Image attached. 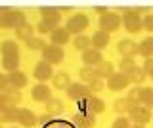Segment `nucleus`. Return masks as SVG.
Listing matches in <instances>:
<instances>
[{
	"instance_id": "obj_33",
	"label": "nucleus",
	"mask_w": 153,
	"mask_h": 128,
	"mask_svg": "<svg viewBox=\"0 0 153 128\" xmlns=\"http://www.w3.org/2000/svg\"><path fill=\"white\" fill-rule=\"evenodd\" d=\"M25 46L29 50H35V52H42L46 48V42L44 38H36V36H31L29 40H25Z\"/></svg>"
},
{
	"instance_id": "obj_9",
	"label": "nucleus",
	"mask_w": 153,
	"mask_h": 128,
	"mask_svg": "<svg viewBox=\"0 0 153 128\" xmlns=\"http://www.w3.org/2000/svg\"><path fill=\"white\" fill-rule=\"evenodd\" d=\"M42 59L54 67V65H59L61 61L65 59V52H63V48H59V46L48 44L46 48L42 50Z\"/></svg>"
},
{
	"instance_id": "obj_36",
	"label": "nucleus",
	"mask_w": 153,
	"mask_h": 128,
	"mask_svg": "<svg viewBox=\"0 0 153 128\" xmlns=\"http://www.w3.org/2000/svg\"><path fill=\"white\" fill-rule=\"evenodd\" d=\"M16 36H17L19 40H23V42H25V40H29V38L33 36V27L29 25V23H25L23 27H19V29L16 31Z\"/></svg>"
},
{
	"instance_id": "obj_2",
	"label": "nucleus",
	"mask_w": 153,
	"mask_h": 128,
	"mask_svg": "<svg viewBox=\"0 0 153 128\" xmlns=\"http://www.w3.org/2000/svg\"><path fill=\"white\" fill-rule=\"evenodd\" d=\"M40 16H42V19L38 23L36 31L40 33V35H52V33L59 27L61 10L59 8H52V6H44V8H40Z\"/></svg>"
},
{
	"instance_id": "obj_18",
	"label": "nucleus",
	"mask_w": 153,
	"mask_h": 128,
	"mask_svg": "<svg viewBox=\"0 0 153 128\" xmlns=\"http://www.w3.org/2000/svg\"><path fill=\"white\" fill-rule=\"evenodd\" d=\"M102 61H103V58H102V52L100 50L88 48V50L82 52V63L86 65V67H98Z\"/></svg>"
},
{
	"instance_id": "obj_40",
	"label": "nucleus",
	"mask_w": 153,
	"mask_h": 128,
	"mask_svg": "<svg viewBox=\"0 0 153 128\" xmlns=\"http://www.w3.org/2000/svg\"><path fill=\"white\" fill-rule=\"evenodd\" d=\"M142 69L146 71V75H147V77H153V58H149V59H146V61H143Z\"/></svg>"
},
{
	"instance_id": "obj_37",
	"label": "nucleus",
	"mask_w": 153,
	"mask_h": 128,
	"mask_svg": "<svg viewBox=\"0 0 153 128\" xmlns=\"http://www.w3.org/2000/svg\"><path fill=\"white\" fill-rule=\"evenodd\" d=\"M86 86H88V90H90V94H94V96H96V94H100V92H102V90L105 88V84H103V80H94V82H90V84H86Z\"/></svg>"
},
{
	"instance_id": "obj_4",
	"label": "nucleus",
	"mask_w": 153,
	"mask_h": 128,
	"mask_svg": "<svg viewBox=\"0 0 153 128\" xmlns=\"http://www.w3.org/2000/svg\"><path fill=\"white\" fill-rule=\"evenodd\" d=\"M121 13H123V27L126 33L136 35V33H140L143 29L142 17L134 12V8H121Z\"/></svg>"
},
{
	"instance_id": "obj_24",
	"label": "nucleus",
	"mask_w": 153,
	"mask_h": 128,
	"mask_svg": "<svg viewBox=\"0 0 153 128\" xmlns=\"http://www.w3.org/2000/svg\"><path fill=\"white\" fill-rule=\"evenodd\" d=\"M17 109L19 107H2L0 109V124H6V122H16L17 121Z\"/></svg>"
},
{
	"instance_id": "obj_29",
	"label": "nucleus",
	"mask_w": 153,
	"mask_h": 128,
	"mask_svg": "<svg viewBox=\"0 0 153 128\" xmlns=\"http://www.w3.org/2000/svg\"><path fill=\"white\" fill-rule=\"evenodd\" d=\"M138 65H136V61L130 59V58H121V61H119V73H123V75H130L134 69H136Z\"/></svg>"
},
{
	"instance_id": "obj_19",
	"label": "nucleus",
	"mask_w": 153,
	"mask_h": 128,
	"mask_svg": "<svg viewBox=\"0 0 153 128\" xmlns=\"http://www.w3.org/2000/svg\"><path fill=\"white\" fill-rule=\"evenodd\" d=\"M69 40H71V35L67 33L65 27H57V29L50 35V44L59 46V48H63V46H65Z\"/></svg>"
},
{
	"instance_id": "obj_23",
	"label": "nucleus",
	"mask_w": 153,
	"mask_h": 128,
	"mask_svg": "<svg viewBox=\"0 0 153 128\" xmlns=\"http://www.w3.org/2000/svg\"><path fill=\"white\" fill-rule=\"evenodd\" d=\"M130 109H132V105H130V101L126 99V96H124V98H117V99H115V103H113V111L117 113L119 117L128 115V113H130Z\"/></svg>"
},
{
	"instance_id": "obj_14",
	"label": "nucleus",
	"mask_w": 153,
	"mask_h": 128,
	"mask_svg": "<svg viewBox=\"0 0 153 128\" xmlns=\"http://www.w3.org/2000/svg\"><path fill=\"white\" fill-rule=\"evenodd\" d=\"M65 92H67V98L73 99V101H76V103H79L80 99H84V98L90 96L88 86H86V84H79V82H73L69 88L65 90Z\"/></svg>"
},
{
	"instance_id": "obj_8",
	"label": "nucleus",
	"mask_w": 153,
	"mask_h": 128,
	"mask_svg": "<svg viewBox=\"0 0 153 128\" xmlns=\"http://www.w3.org/2000/svg\"><path fill=\"white\" fill-rule=\"evenodd\" d=\"M128 121L134 122V124H140V126H146V124H149L151 122V109H147V107H143V105H138V107H132L130 109V113H128Z\"/></svg>"
},
{
	"instance_id": "obj_5",
	"label": "nucleus",
	"mask_w": 153,
	"mask_h": 128,
	"mask_svg": "<svg viewBox=\"0 0 153 128\" xmlns=\"http://www.w3.org/2000/svg\"><path fill=\"white\" fill-rule=\"evenodd\" d=\"M90 25V17L86 16V13H73V16L69 17V19L65 21V29L69 35H84V31L88 29Z\"/></svg>"
},
{
	"instance_id": "obj_20",
	"label": "nucleus",
	"mask_w": 153,
	"mask_h": 128,
	"mask_svg": "<svg viewBox=\"0 0 153 128\" xmlns=\"http://www.w3.org/2000/svg\"><path fill=\"white\" fill-rule=\"evenodd\" d=\"M90 40H92V48L94 50H100V52H102L103 48H107V44H109V35L98 29L92 36H90Z\"/></svg>"
},
{
	"instance_id": "obj_16",
	"label": "nucleus",
	"mask_w": 153,
	"mask_h": 128,
	"mask_svg": "<svg viewBox=\"0 0 153 128\" xmlns=\"http://www.w3.org/2000/svg\"><path fill=\"white\" fill-rule=\"evenodd\" d=\"M31 98L35 99V101H38V103H46L48 99L52 98V90H50V86H48V84H44V82L35 84V86H33V90H31Z\"/></svg>"
},
{
	"instance_id": "obj_30",
	"label": "nucleus",
	"mask_w": 153,
	"mask_h": 128,
	"mask_svg": "<svg viewBox=\"0 0 153 128\" xmlns=\"http://www.w3.org/2000/svg\"><path fill=\"white\" fill-rule=\"evenodd\" d=\"M73 46H75V50L84 52V50L92 48V40H90V36H86V35H79V36L73 38Z\"/></svg>"
},
{
	"instance_id": "obj_27",
	"label": "nucleus",
	"mask_w": 153,
	"mask_h": 128,
	"mask_svg": "<svg viewBox=\"0 0 153 128\" xmlns=\"http://www.w3.org/2000/svg\"><path fill=\"white\" fill-rule=\"evenodd\" d=\"M142 92H143V86H134V88H130V92L126 94V99L130 101L132 107L142 105Z\"/></svg>"
},
{
	"instance_id": "obj_35",
	"label": "nucleus",
	"mask_w": 153,
	"mask_h": 128,
	"mask_svg": "<svg viewBox=\"0 0 153 128\" xmlns=\"http://www.w3.org/2000/svg\"><path fill=\"white\" fill-rule=\"evenodd\" d=\"M42 128H76L71 121H63V118H52L50 122H48L46 126Z\"/></svg>"
},
{
	"instance_id": "obj_12",
	"label": "nucleus",
	"mask_w": 153,
	"mask_h": 128,
	"mask_svg": "<svg viewBox=\"0 0 153 128\" xmlns=\"http://www.w3.org/2000/svg\"><path fill=\"white\" fill-rule=\"evenodd\" d=\"M73 124L76 128H94L96 126V115H92V113L88 111H76L73 115Z\"/></svg>"
},
{
	"instance_id": "obj_47",
	"label": "nucleus",
	"mask_w": 153,
	"mask_h": 128,
	"mask_svg": "<svg viewBox=\"0 0 153 128\" xmlns=\"http://www.w3.org/2000/svg\"><path fill=\"white\" fill-rule=\"evenodd\" d=\"M10 128H17V126H10Z\"/></svg>"
},
{
	"instance_id": "obj_15",
	"label": "nucleus",
	"mask_w": 153,
	"mask_h": 128,
	"mask_svg": "<svg viewBox=\"0 0 153 128\" xmlns=\"http://www.w3.org/2000/svg\"><path fill=\"white\" fill-rule=\"evenodd\" d=\"M128 84H130V80L123 73H115L113 77L107 78V88L111 90V92H121V90L128 88Z\"/></svg>"
},
{
	"instance_id": "obj_39",
	"label": "nucleus",
	"mask_w": 153,
	"mask_h": 128,
	"mask_svg": "<svg viewBox=\"0 0 153 128\" xmlns=\"http://www.w3.org/2000/svg\"><path fill=\"white\" fill-rule=\"evenodd\" d=\"M142 23H143V29L153 33V13H147V16L142 17Z\"/></svg>"
},
{
	"instance_id": "obj_13",
	"label": "nucleus",
	"mask_w": 153,
	"mask_h": 128,
	"mask_svg": "<svg viewBox=\"0 0 153 128\" xmlns=\"http://www.w3.org/2000/svg\"><path fill=\"white\" fill-rule=\"evenodd\" d=\"M36 115L31 111V109H27V107H19L17 109V124L19 126H23V128H33V126H36Z\"/></svg>"
},
{
	"instance_id": "obj_17",
	"label": "nucleus",
	"mask_w": 153,
	"mask_h": 128,
	"mask_svg": "<svg viewBox=\"0 0 153 128\" xmlns=\"http://www.w3.org/2000/svg\"><path fill=\"white\" fill-rule=\"evenodd\" d=\"M117 52L121 54V58H130L134 59V55H138V44L130 38H124L117 44Z\"/></svg>"
},
{
	"instance_id": "obj_25",
	"label": "nucleus",
	"mask_w": 153,
	"mask_h": 128,
	"mask_svg": "<svg viewBox=\"0 0 153 128\" xmlns=\"http://www.w3.org/2000/svg\"><path fill=\"white\" fill-rule=\"evenodd\" d=\"M52 84H54L57 90H67L73 82H71L69 73H56L54 78H52Z\"/></svg>"
},
{
	"instance_id": "obj_48",
	"label": "nucleus",
	"mask_w": 153,
	"mask_h": 128,
	"mask_svg": "<svg viewBox=\"0 0 153 128\" xmlns=\"http://www.w3.org/2000/svg\"><path fill=\"white\" fill-rule=\"evenodd\" d=\"M151 78H153V77H151Z\"/></svg>"
},
{
	"instance_id": "obj_22",
	"label": "nucleus",
	"mask_w": 153,
	"mask_h": 128,
	"mask_svg": "<svg viewBox=\"0 0 153 128\" xmlns=\"http://www.w3.org/2000/svg\"><path fill=\"white\" fill-rule=\"evenodd\" d=\"M138 55H142L143 59L153 58V36H147L138 44Z\"/></svg>"
},
{
	"instance_id": "obj_7",
	"label": "nucleus",
	"mask_w": 153,
	"mask_h": 128,
	"mask_svg": "<svg viewBox=\"0 0 153 128\" xmlns=\"http://www.w3.org/2000/svg\"><path fill=\"white\" fill-rule=\"evenodd\" d=\"M76 105H79V111H88V113H92V115H100V113L105 111V101L102 98L94 96V94H90L88 98L80 99Z\"/></svg>"
},
{
	"instance_id": "obj_46",
	"label": "nucleus",
	"mask_w": 153,
	"mask_h": 128,
	"mask_svg": "<svg viewBox=\"0 0 153 128\" xmlns=\"http://www.w3.org/2000/svg\"><path fill=\"white\" fill-rule=\"evenodd\" d=\"M0 128H4V124H0Z\"/></svg>"
},
{
	"instance_id": "obj_26",
	"label": "nucleus",
	"mask_w": 153,
	"mask_h": 128,
	"mask_svg": "<svg viewBox=\"0 0 153 128\" xmlns=\"http://www.w3.org/2000/svg\"><path fill=\"white\" fill-rule=\"evenodd\" d=\"M63 103H61V99H57V98H50L46 101V113L48 115H52V117H56V115H61L63 113Z\"/></svg>"
},
{
	"instance_id": "obj_1",
	"label": "nucleus",
	"mask_w": 153,
	"mask_h": 128,
	"mask_svg": "<svg viewBox=\"0 0 153 128\" xmlns=\"http://www.w3.org/2000/svg\"><path fill=\"white\" fill-rule=\"evenodd\" d=\"M0 54H2V67L8 73L19 71L21 55H19V46L16 44V40H4L0 44Z\"/></svg>"
},
{
	"instance_id": "obj_34",
	"label": "nucleus",
	"mask_w": 153,
	"mask_h": 128,
	"mask_svg": "<svg viewBox=\"0 0 153 128\" xmlns=\"http://www.w3.org/2000/svg\"><path fill=\"white\" fill-rule=\"evenodd\" d=\"M142 105L153 111V88L143 86V92H142Z\"/></svg>"
},
{
	"instance_id": "obj_28",
	"label": "nucleus",
	"mask_w": 153,
	"mask_h": 128,
	"mask_svg": "<svg viewBox=\"0 0 153 128\" xmlns=\"http://www.w3.org/2000/svg\"><path fill=\"white\" fill-rule=\"evenodd\" d=\"M79 77H80V80L82 82H86V84H90V82H94V80H98V73H96V67H84L79 71Z\"/></svg>"
},
{
	"instance_id": "obj_11",
	"label": "nucleus",
	"mask_w": 153,
	"mask_h": 128,
	"mask_svg": "<svg viewBox=\"0 0 153 128\" xmlns=\"http://www.w3.org/2000/svg\"><path fill=\"white\" fill-rule=\"evenodd\" d=\"M29 84V77L23 71H13V73H8V90H17L21 92Z\"/></svg>"
},
{
	"instance_id": "obj_41",
	"label": "nucleus",
	"mask_w": 153,
	"mask_h": 128,
	"mask_svg": "<svg viewBox=\"0 0 153 128\" xmlns=\"http://www.w3.org/2000/svg\"><path fill=\"white\" fill-rule=\"evenodd\" d=\"M8 92V75L0 73V94H6Z\"/></svg>"
},
{
	"instance_id": "obj_31",
	"label": "nucleus",
	"mask_w": 153,
	"mask_h": 128,
	"mask_svg": "<svg viewBox=\"0 0 153 128\" xmlns=\"http://www.w3.org/2000/svg\"><path fill=\"white\" fill-rule=\"evenodd\" d=\"M146 78H147V75H146V71H143L142 67H136L130 75H128V80H130V84H136V86H142Z\"/></svg>"
},
{
	"instance_id": "obj_6",
	"label": "nucleus",
	"mask_w": 153,
	"mask_h": 128,
	"mask_svg": "<svg viewBox=\"0 0 153 128\" xmlns=\"http://www.w3.org/2000/svg\"><path fill=\"white\" fill-rule=\"evenodd\" d=\"M98 25H100V31L111 35V33H115V31L121 29V25H123V16H121L119 12H107L105 16H100Z\"/></svg>"
},
{
	"instance_id": "obj_32",
	"label": "nucleus",
	"mask_w": 153,
	"mask_h": 128,
	"mask_svg": "<svg viewBox=\"0 0 153 128\" xmlns=\"http://www.w3.org/2000/svg\"><path fill=\"white\" fill-rule=\"evenodd\" d=\"M21 101H23L21 92H17V90H8L6 92V105L8 107H19Z\"/></svg>"
},
{
	"instance_id": "obj_45",
	"label": "nucleus",
	"mask_w": 153,
	"mask_h": 128,
	"mask_svg": "<svg viewBox=\"0 0 153 128\" xmlns=\"http://www.w3.org/2000/svg\"><path fill=\"white\" fill-rule=\"evenodd\" d=\"M130 128H146V126H140V124H132Z\"/></svg>"
},
{
	"instance_id": "obj_43",
	"label": "nucleus",
	"mask_w": 153,
	"mask_h": 128,
	"mask_svg": "<svg viewBox=\"0 0 153 128\" xmlns=\"http://www.w3.org/2000/svg\"><path fill=\"white\" fill-rule=\"evenodd\" d=\"M96 12H98L100 16H105V13H107L109 10H107V8H105V6H96Z\"/></svg>"
},
{
	"instance_id": "obj_38",
	"label": "nucleus",
	"mask_w": 153,
	"mask_h": 128,
	"mask_svg": "<svg viewBox=\"0 0 153 128\" xmlns=\"http://www.w3.org/2000/svg\"><path fill=\"white\" fill-rule=\"evenodd\" d=\"M130 126L132 124H130V121H128V117H117L111 124V128H130Z\"/></svg>"
},
{
	"instance_id": "obj_21",
	"label": "nucleus",
	"mask_w": 153,
	"mask_h": 128,
	"mask_svg": "<svg viewBox=\"0 0 153 128\" xmlns=\"http://www.w3.org/2000/svg\"><path fill=\"white\" fill-rule=\"evenodd\" d=\"M96 73H98L100 80H107L109 77L115 75V65L111 63V61H102V63L96 67Z\"/></svg>"
},
{
	"instance_id": "obj_44",
	"label": "nucleus",
	"mask_w": 153,
	"mask_h": 128,
	"mask_svg": "<svg viewBox=\"0 0 153 128\" xmlns=\"http://www.w3.org/2000/svg\"><path fill=\"white\" fill-rule=\"evenodd\" d=\"M6 107V94H0V109Z\"/></svg>"
},
{
	"instance_id": "obj_42",
	"label": "nucleus",
	"mask_w": 153,
	"mask_h": 128,
	"mask_svg": "<svg viewBox=\"0 0 153 128\" xmlns=\"http://www.w3.org/2000/svg\"><path fill=\"white\" fill-rule=\"evenodd\" d=\"M52 118H54L52 115H48V113H44V115H40V117L36 118V124H40V126H46L48 122L52 121Z\"/></svg>"
},
{
	"instance_id": "obj_10",
	"label": "nucleus",
	"mask_w": 153,
	"mask_h": 128,
	"mask_svg": "<svg viewBox=\"0 0 153 128\" xmlns=\"http://www.w3.org/2000/svg\"><path fill=\"white\" fill-rule=\"evenodd\" d=\"M33 77H35L38 82H48V80L54 78V67L50 63H46L44 59H40L33 69Z\"/></svg>"
},
{
	"instance_id": "obj_3",
	"label": "nucleus",
	"mask_w": 153,
	"mask_h": 128,
	"mask_svg": "<svg viewBox=\"0 0 153 128\" xmlns=\"http://www.w3.org/2000/svg\"><path fill=\"white\" fill-rule=\"evenodd\" d=\"M27 23V17L19 10H8L0 8V29H19Z\"/></svg>"
}]
</instances>
